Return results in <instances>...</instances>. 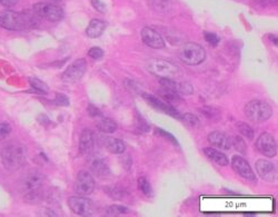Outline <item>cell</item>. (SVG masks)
Here are the masks:
<instances>
[{
  "label": "cell",
  "mask_w": 278,
  "mask_h": 217,
  "mask_svg": "<svg viewBox=\"0 0 278 217\" xmlns=\"http://www.w3.org/2000/svg\"><path fill=\"white\" fill-rule=\"evenodd\" d=\"M45 176L38 171H32L26 174L20 182V191L23 201L28 204H36L42 200V191Z\"/></svg>",
  "instance_id": "obj_1"
},
{
  "label": "cell",
  "mask_w": 278,
  "mask_h": 217,
  "mask_svg": "<svg viewBox=\"0 0 278 217\" xmlns=\"http://www.w3.org/2000/svg\"><path fill=\"white\" fill-rule=\"evenodd\" d=\"M1 163L8 172L19 169L27 159V148L21 144H9L1 150Z\"/></svg>",
  "instance_id": "obj_2"
},
{
  "label": "cell",
  "mask_w": 278,
  "mask_h": 217,
  "mask_svg": "<svg viewBox=\"0 0 278 217\" xmlns=\"http://www.w3.org/2000/svg\"><path fill=\"white\" fill-rule=\"evenodd\" d=\"M145 68L148 73L153 74L154 76L159 78L175 80L178 77H181L182 75V70L177 65L163 58L148 59L145 64Z\"/></svg>",
  "instance_id": "obj_3"
},
{
  "label": "cell",
  "mask_w": 278,
  "mask_h": 217,
  "mask_svg": "<svg viewBox=\"0 0 278 217\" xmlns=\"http://www.w3.org/2000/svg\"><path fill=\"white\" fill-rule=\"evenodd\" d=\"M34 18L25 12L6 10L0 13V27L8 30H23L34 27Z\"/></svg>",
  "instance_id": "obj_4"
},
{
  "label": "cell",
  "mask_w": 278,
  "mask_h": 217,
  "mask_svg": "<svg viewBox=\"0 0 278 217\" xmlns=\"http://www.w3.org/2000/svg\"><path fill=\"white\" fill-rule=\"evenodd\" d=\"M179 59L188 66L200 65L206 59V50L197 42H186L179 50Z\"/></svg>",
  "instance_id": "obj_5"
},
{
  "label": "cell",
  "mask_w": 278,
  "mask_h": 217,
  "mask_svg": "<svg viewBox=\"0 0 278 217\" xmlns=\"http://www.w3.org/2000/svg\"><path fill=\"white\" fill-rule=\"evenodd\" d=\"M245 116L253 122H263L271 118L273 115L272 107L267 103L258 99L249 102L245 106Z\"/></svg>",
  "instance_id": "obj_6"
},
{
  "label": "cell",
  "mask_w": 278,
  "mask_h": 217,
  "mask_svg": "<svg viewBox=\"0 0 278 217\" xmlns=\"http://www.w3.org/2000/svg\"><path fill=\"white\" fill-rule=\"evenodd\" d=\"M32 10L37 16L50 22H58L64 19L65 12L60 7L50 2H38L36 3Z\"/></svg>",
  "instance_id": "obj_7"
},
{
  "label": "cell",
  "mask_w": 278,
  "mask_h": 217,
  "mask_svg": "<svg viewBox=\"0 0 278 217\" xmlns=\"http://www.w3.org/2000/svg\"><path fill=\"white\" fill-rule=\"evenodd\" d=\"M69 209L78 216H92L93 213V203L82 195L72 196L68 200Z\"/></svg>",
  "instance_id": "obj_8"
},
{
  "label": "cell",
  "mask_w": 278,
  "mask_h": 217,
  "mask_svg": "<svg viewBox=\"0 0 278 217\" xmlns=\"http://www.w3.org/2000/svg\"><path fill=\"white\" fill-rule=\"evenodd\" d=\"M74 190L78 195L88 196L95 190V179L87 171H80L74 184Z\"/></svg>",
  "instance_id": "obj_9"
},
{
  "label": "cell",
  "mask_w": 278,
  "mask_h": 217,
  "mask_svg": "<svg viewBox=\"0 0 278 217\" xmlns=\"http://www.w3.org/2000/svg\"><path fill=\"white\" fill-rule=\"evenodd\" d=\"M87 72V63L86 60L80 58L75 60L72 65H69L67 69L65 70L63 76V80L65 83H77L84 77L85 73Z\"/></svg>",
  "instance_id": "obj_10"
},
{
  "label": "cell",
  "mask_w": 278,
  "mask_h": 217,
  "mask_svg": "<svg viewBox=\"0 0 278 217\" xmlns=\"http://www.w3.org/2000/svg\"><path fill=\"white\" fill-rule=\"evenodd\" d=\"M256 148L264 156L273 158L277 155V143L274 136L263 133L259 135V137L256 140Z\"/></svg>",
  "instance_id": "obj_11"
},
{
  "label": "cell",
  "mask_w": 278,
  "mask_h": 217,
  "mask_svg": "<svg viewBox=\"0 0 278 217\" xmlns=\"http://www.w3.org/2000/svg\"><path fill=\"white\" fill-rule=\"evenodd\" d=\"M232 167L239 176L249 182H256V175L251 167V165L247 163V160L243 158L239 155H235L232 158Z\"/></svg>",
  "instance_id": "obj_12"
},
{
  "label": "cell",
  "mask_w": 278,
  "mask_h": 217,
  "mask_svg": "<svg viewBox=\"0 0 278 217\" xmlns=\"http://www.w3.org/2000/svg\"><path fill=\"white\" fill-rule=\"evenodd\" d=\"M256 172L263 181L268 182V183H274L277 179V171L275 165L273 164L270 160L265 159H259L256 162L255 165Z\"/></svg>",
  "instance_id": "obj_13"
},
{
  "label": "cell",
  "mask_w": 278,
  "mask_h": 217,
  "mask_svg": "<svg viewBox=\"0 0 278 217\" xmlns=\"http://www.w3.org/2000/svg\"><path fill=\"white\" fill-rule=\"evenodd\" d=\"M141 39H143L144 44L148 46L149 48L153 49H163L165 47V41L163 37L160 36L156 30H154L150 27H144L140 31Z\"/></svg>",
  "instance_id": "obj_14"
},
{
  "label": "cell",
  "mask_w": 278,
  "mask_h": 217,
  "mask_svg": "<svg viewBox=\"0 0 278 217\" xmlns=\"http://www.w3.org/2000/svg\"><path fill=\"white\" fill-rule=\"evenodd\" d=\"M89 168H91L92 173L97 177H106L110 174L109 165H108L107 160L103 158L100 155H92L89 158Z\"/></svg>",
  "instance_id": "obj_15"
},
{
  "label": "cell",
  "mask_w": 278,
  "mask_h": 217,
  "mask_svg": "<svg viewBox=\"0 0 278 217\" xmlns=\"http://www.w3.org/2000/svg\"><path fill=\"white\" fill-rule=\"evenodd\" d=\"M143 97L149 105H152L154 108H156V109L166 112V114L171 115L173 117H179V112L176 108L173 107L172 105H169V104H167L166 102L162 101L160 98H157L154 95H150V94H143Z\"/></svg>",
  "instance_id": "obj_16"
},
{
  "label": "cell",
  "mask_w": 278,
  "mask_h": 217,
  "mask_svg": "<svg viewBox=\"0 0 278 217\" xmlns=\"http://www.w3.org/2000/svg\"><path fill=\"white\" fill-rule=\"evenodd\" d=\"M207 139H208L210 145L214 146L215 148L221 150H229L232 148V138L225 133H221V131H211V133L208 134Z\"/></svg>",
  "instance_id": "obj_17"
},
{
  "label": "cell",
  "mask_w": 278,
  "mask_h": 217,
  "mask_svg": "<svg viewBox=\"0 0 278 217\" xmlns=\"http://www.w3.org/2000/svg\"><path fill=\"white\" fill-rule=\"evenodd\" d=\"M95 146L93 134L91 129H84L79 137V152L83 156H89Z\"/></svg>",
  "instance_id": "obj_18"
},
{
  "label": "cell",
  "mask_w": 278,
  "mask_h": 217,
  "mask_svg": "<svg viewBox=\"0 0 278 217\" xmlns=\"http://www.w3.org/2000/svg\"><path fill=\"white\" fill-rule=\"evenodd\" d=\"M107 23L100 19H93L86 29V35L89 38H98L106 30Z\"/></svg>",
  "instance_id": "obj_19"
},
{
  "label": "cell",
  "mask_w": 278,
  "mask_h": 217,
  "mask_svg": "<svg viewBox=\"0 0 278 217\" xmlns=\"http://www.w3.org/2000/svg\"><path fill=\"white\" fill-rule=\"evenodd\" d=\"M202 152H204V154L206 155V157H208L211 162L219 165V166H227L229 164L227 156L217 149L211 147H205L202 149Z\"/></svg>",
  "instance_id": "obj_20"
},
{
  "label": "cell",
  "mask_w": 278,
  "mask_h": 217,
  "mask_svg": "<svg viewBox=\"0 0 278 217\" xmlns=\"http://www.w3.org/2000/svg\"><path fill=\"white\" fill-rule=\"evenodd\" d=\"M103 146L111 154L119 155L122 154L126 150V145L124 141L119 138L115 137H107L103 140Z\"/></svg>",
  "instance_id": "obj_21"
},
{
  "label": "cell",
  "mask_w": 278,
  "mask_h": 217,
  "mask_svg": "<svg viewBox=\"0 0 278 217\" xmlns=\"http://www.w3.org/2000/svg\"><path fill=\"white\" fill-rule=\"evenodd\" d=\"M159 96L164 99V102L169 104V105H175V104L181 103V97H179L178 93L176 91H173V89L160 87Z\"/></svg>",
  "instance_id": "obj_22"
},
{
  "label": "cell",
  "mask_w": 278,
  "mask_h": 217,
  "mask_svg": "<svg viewBox=\"0 0 278 217\" xmlns=\"http://www.w3.org/2000/svg\"><path fill=\"white\" fill-rule=\"evenodd\" d=\"M96 127L99 129L101 133H114L117 130V122L107 117H101V118L96 122Z\"/></svg>",
  "instance_id": "obj_23"
},
{
  "label": "cell",
  "mask_w": 278,
  "mask_h": 217,
  "mask_svg": "<svg viewBox=\"0 0 278 217\" xmlns=\"http://www.w3.org/2000/svg\"><path fill=\"white\" fill-rule=\"evenodd\" d=\"M236 127L240 135L244 136L245 138H247L248 140H252L254 138V129L247 124V122L238 121L236 124Z\"/></svg>",
  "instance_id": "obj_24"
},
{
  "label": "cell",
  "mask_w": 278,
  "mask_h": 217,
  "mask_svg": "<svg viewBox=\"0 0 278 217\" xmlns=\"http://www.w3.org/2000/svg\"><path fill=\"white\" fill-rule=\"evenodd\" d=\"M126 213H128V209H127V207L121 206V205H111L109 207H107L105 215L112 217V216L125 215Z\"/></svg>",
  "instance_id": "obj_25"
},
{
  "label": "cell",
  "mask_w": 278,
  "mask_h": 217,
  "mask_svg": "<svg viewBox=\"0 0 278 217\" xmlns=\"http://www.w3.org/2000/svg\"><path fill=\"white\" fill-rule=\"evenodd\" d=\"M230 138H232V147L234 146L235 149L242 155H245L247 153V145L240 136H233V137Z\"/></svg>",
  "instance_id": "obj_26"
},
{
  "label": "cell",
  "mask_w": 278,
  "mask_h": 217,
  "mask_svg": "<svg viewBox=\"0 0 278 217\" xmlns=\"http://www.w3.org/2000/svg\"><path fill=\"white\" fill-rule=\"evenodd\" d=\"M137 184H138L139 191L143 193L144 195L148 196V197L153 195V188H152V185H150V183L148 182L147 178H146V177H139Z\"/></svg>",
  "instance_id": "obj_27"
},
{
  "label": "cell",
  "mask_w": 278,
  "mask_h": 217,
  "mask_svg": "<svg viewBox=\"0 0 278 217\" xmlns=\"http://www.w3.org/2000/svg\"><path fill=\"white\" fill-rule=\"evenodd\" d=\"M149 4L155 11L165 12L169 8V0H149Z\"/></svg>",
  "instance_id": "obj_28"
},
{
  "label": "cell",
  "mask_w": 278,
  "mask_h": 217,
  "mask_svg": "<svg viewBox=\"0 0 278 217\" xmlns=\"http://www.w3.org/2000/svg\"><path fill=\"white\" fill-rule=\"evenodd\" d=\"M29 83L31 85V87L36 89L37 92H39V93H42V94H47L49 92V87L47 86V85L44 83V82H41L40 79L38 78H30L29 79Z\"/></svg>",
  "instance_id": "obj_29"
},
{
  "label": "cell",
  "mask_w": 278,
  "mask_h": 217,
  "mask_svg": "<svg viewBox=\"0 0 278 217\" xmlns=\"http://www.w3.org/2000/svg\"><path fill=\"white\" fill-rule=\"evenodd\" d=\"M177 93L185 94V95H190V94L194 93V87L191 86L189 83H178L177 84Z\"/></svg>",
  "instance_id": "obj_30"
},
{
  "label": "cell",
  "mask_w": 278,
  "mask_h": 217,
  "mask_svg": "<svg viewBox=\"0 0 278 217\" xmlns=\"http://www.w3.org/2000/svg\"><path fill=\"white\" fill-rule=\"evenodd\" d=\"M183 119H184V121L186 122L187 125H189L191 127H198L200 125V121H199L198 118H197V116L192 115V114H189V112H188V114L184 115Z\"/></svg>",
  "instance_id": "obj_31"
},
{
  "label": "cell",
  "mask_w": 278,
  "mask_h": 217,
  "mask_svg": "<svg viewBox=\"0 0 278 217\" xmlns=\"http://www.w3.org/2000/svg\"><path fill=\"white\" fill-rule=\"evenodd\" d=\"M11 133V126L8 122H0V141L7 138Z\"/></svg>",
  "instance_id": "obj_32"
},
{
  "label": "cell",
  "mask_w": 278,
  "mask_h": 217,
  "mask_svg": "<svg viewBox=\"0 0 278 217\" xmlns=\"http://www.w3.org/2000/svg\"><path fill=\"white\" fill-rule=\"evenodd\" d=\"M88 56L93 60H99L102 58L103 51L101 48H99V47H93V48L89 49Z\"/></svg>",
  "instance_id": "obj_33"
},
{
  "label": "cell",
  "mask_w": 278,
  "mask_h": 217,
  "mask_svg": "<svg viewBox=\"0 0 278 217\" xmlns=\"http://www.w3.org/2000/svg\"><path fill=\"white\" fill-rule=\"evenodd\" d=\"M107 193L111 198H116V200H122V197L126 194L124 191H120L117 187H109V190H107Z\"/></svg>",
  "instance_id": "obj_34"
},
{
  "label": "cell",
  "mask_w": 278,
  "mask_h": 217,
  "mask_svg": "<svg viewBox=\"0 0 278 217\" xmlns=\"http://www.w3.org/2000/svg\"><path fill=\"white\" fill-rule=\"evenodd\" d=\"M200 111L207 117V118H213V117L219 115V111L214 107H208V106L202 107Z\"/></svg>",
  "instance_id": "obj_35"
},
{
  "label": "cell",
  "mask_w": 278,
  "mask_h": 217,
  "mask_svg": "<svg viewBox=\"0 0 278 217\" xmlns=\"http://www.w3.org/2000/svg\"><path fill=\"white\" fill-rule=\"evenodd\" d=\"M205 40L208 42V44L213 45L214 47L217 46L219 44V41H220L219 37L216 35V34H214V32H206V34H205Z\"/></svg>",
  "instance_id": "obj_36"
},
{
  "label": "cell",
  "mask_w": 278,
  "mask_h": 217,
  "mask_svg": "<svg viewBox=\"0 0 278 217\" xmlns=\"http://www.w3.org/2000/svg\"><path fill=\"white\" fill-rule=\"evenodd\" d=\"M92 4L98 12L100 13L107 12V6L101 1V0H92Z\"/></svg>",
  "instance_id": "obj_37"
},
{
  "label": "cell",
  "mask_w": 278,
  "mask_h": 217,
  "mask_svg": "<svg viewBox=\"0 0 278 217\" xmlns=\"http://www.w3.org/2000/svg\"><path fill=\"white\" fill-rule=\"evenodd\" d=\"M87 112L88 115L91 117H99L101 116V111L98 107H96L95 105H89L87 107Z\"/></svg>",
  "instance_id": "obj_38"
},
{
  "label": "cell",
  "mask_w": 278,
  "mask_h": 217,
  "mask_svg": "<svg viewBox=\"0 0 278 217\" xmlns=\"http://www.w3.org/2000/svg\"><path fill=\"white\" fill-rule=\"evenodd\" d=\"M18 2H19V0H0V4L6 8L15 7Z\"/></svg>",
  "instance_id": "obj_39"
},
{
  "label": "cell",
  "mask_w": 278,
  "mask_h": 217,
  "mask_svg": "<svg viewBox=\"0 0 278 217\" xmlns=\"http://www.w3.org/2000/svg\"><path fill=\"white\" fill-rule=\"evenodd\" d=\"M57 103L60 104V105H68L69 104V101H68V98L66 95H63V94H58L57 95Z\"/></svg>",
  "instance_id": "obj_40"
},
{
  "label": "cell",
  "mask_w": 278,
  "mask_h": 217,
  "mask_svg": "<svg viewBox=\"0 0 278 217\" xmlns=\"http://www.w3.org/2000/svg\"><path fill=\"white\" fill-rule=\"evenodd\" d=\"M158 131H159V133H162L160 135H163L164 137H166V138H168V139H171L174 144H176V145H177V140H176L175 138H174L171 134H169V133H166V131H165V130H162V129H158Z\"/></svg>",
  "instance_id": "obj_41"
},
{
  "label": "cell",
  "mask_w": 278,
  "mask_h": 217,
  "mask_svg": "<svg viewBox=\"0 0 278 217\" xmlns=\"http://www.w3.org/2000/svg\"><path fill=\"white\" fill-rule=\"evenodd\" d=\"M270 39L274 42L275 46H277V37L275 35H270Z\"/></svg>",
  "instance_id": "obj_42"
},
{
  "label": "cell",
  "mask_w": 278,
  "mask_h": 217,
  "mask_svg": "<svg viewBox=\"0 0 278 217\" xmlns=\"http://www.w3.org/2000/svg\"><path fill=\"white\" fill-rule=\"evenodd\" d=\"M51 1H60V0H51Z\"/></svg>",
  "instance_id": "obj_43"
}]
</instances>
